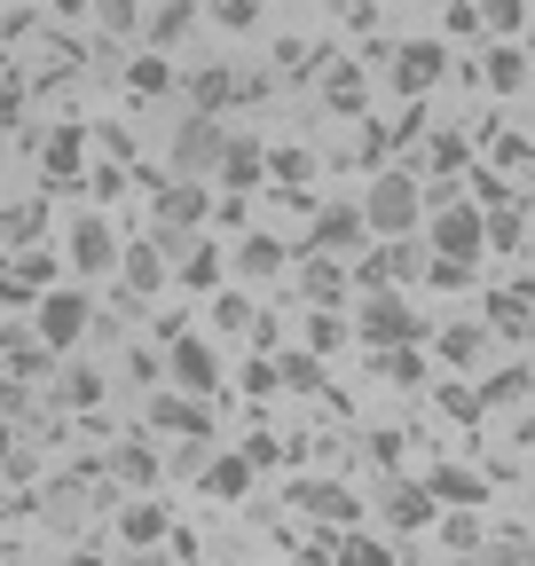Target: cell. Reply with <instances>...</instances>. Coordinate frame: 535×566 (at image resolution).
I'll return each instance as SVG.
<instances>
[{
  "mask_svg": "<svg viewBox=\"0 0 535 566\" xmlns=\"http://www.w3.org/2000/svg\"><path fill=\"white\" fill-rule=\"evenodd\" d=\"M206 17H213L221 32H252V24H260V0H206Z\"/></svg>",
  "mask_w": 535,
  "mask_h": 566,
  "instance_id": "60d3db41",
  "label": "cell"
},
{
  "mask_svg": "<svg viewBox=\"0 0 535 566\" xmlns=\"http://www.w3.org/2000/svg\"><path fill=\"white\" fill-rule=\"evenodd\" d=\"M300 292H307V307H339V300H347V268H339V252H315V260L300 268Z\"/></svg>",
  "mask_w": 535,
  "mask_h": 566,
  "instance_id": "7402d4cb",
  "label": "cell"
},
{
  "mask_svg": "<svg viewBox=\"0 0 535 566\" xmlns=\"http://www.w3.org/2000/svg\"><path fill=\"white\" fill-rule=\"evenodd\" d=\"M489 158H496L504 174H527V166H535V142H527V134H496V150H489Z\"/></svg>",
  "mask_w": 535,
  "mask_h": 566,
  "instance_id": "7bdbcfd3",
  "label": "cell"
},
{
  "mask_svg": "<svg viewBox=\"0 0 535 566\" xmlns=\"http://www.w3.org/2000/svg\"><path fill=\"white\" fill-rule=\"evenodd\" d=\"M9 449H17V441H9V433H0V464H9Z\"/></svg>",
  "mask_w": 535,
  "mask_h": 566,
  "instance_id": "6f0895ef",
  "label": "cell"
},
{
  "mask_svg": "<svg viewBox=\"0 0 535 566\" xmlns=\"http://www.w3.org/2000/svg\"><path fill=\"white\" fill-rule=\"evenodd\" d=\"M307 346H315V354H339V346H347V323L315 307V315H307Z\"/></svg>",
  "mask_w": 535,
  "mask_h": 566,
  "instance_id": "ee69618b",
  "label": "cell"
},
{
  "mask_svg": "<svg viewBox=\"0 0 535 566\" xmlns=\"http://www.w3.org/2000/svg\"><path fill=\"white\" fill-rule=\"evenodd\" d=\"M0 363H9L17 378H48L55 370V346L40 331H24V323H0Z\"/></svg>",
  "mask_w": 535,
  "mask_h": 566,
  "instance_id": "30bf717a",
  "label": "cell"
},
{
  "mask_svg": "<svg viewBox=\"0 0 535 566\" xmlns=\"http://www.w3.org/2000/svg\"><path fill=\"white\" fill-rule=\"evenodd\" d=\"M481 24H489V32H504V40H512V32H520V24H527V9H520V0H481Z\"/></svg>",
  "mask_w": 535,
  "mask_h": 566,
  "instance_id": "f6af8a7d",
  "label": "cell"
},
{
  "mask_svg": "<svg viewBox=\"0 0 535 566\" xmlns=\"http://www.w3.org/2000/svg\"><path fill=\"white\" fill-rule=\"evenodd\" d=\"M213 181H221V189H260V181H268V150H260L252 134H229V142H221Z\"/></svg>",
  "mask_w": 535,
  "mask_h": 566,
  "instance_id": "8fae6325",
  "label": "cell"
},
{
  "mask_svg": "<svg viewBox=\"0 0 535 566\" xmlns=\"http://www.w3.org/2000/svg\"><path fill=\"white\" fill-rule=\"evenodd\" d=\"M103 472H118V480H126V488H134V495H150V488H158V480H166V472H158V449H150V441H118V449H111V464H103Z\"/></svg>",
  "mask_w": 535,
  "mask_h": 566,
  "instance_id": "44dd1931",
  "label": "cell"
},
{
  "mask_svg": "<svg viewBox=\"0 0 535 566\" xmlns=\"http://www.w3.org/2000/svg\"><path fill=\"white\" fill-rule=\"evenodd\" d=\"M433 543H441L449 558H481L489 527L473 520V504H441V512H433Z\"/></svg>",
  "mask_w": 535,
  "mask_h": 566,
  "instance_id": "4fadbf2b",
  "label": "cell"
},
{
  "mask_svg": "<svg viewBox=\"0 0 535 566\" xmlns=\"http://www.w3.org/2000/svg\"><path fill=\"white\" fill-rule=\"evenodd\" d=\"M221 142H229V134H221V118H213V111H197V118H181V126H174V158H166V166H174L181 181H213Z\"/></svg>",
  "mask_w": 535,
  "mask_h": 566,
  "instance_id": "277c9868",
  "label": "cell"
},
{
  "mask_svg": "<svg viewBox=\"0 0 535 566\" xmlns=\"http://www.w3.org/2000/svg\"><path fill=\"white\" fill-rule=\"evenodd\" d=\"M126 378H134V386H158L166 363H158V354H126Z\"/></svg>",
  "mask_w": 535,
  "mask_h": 566,
  "instance_id": "816d5d0a",
  "label": "cell"
},
{
  "mask_svg": "<svg viewBox=\"0 0 535 566\" xmlns=\"http://www.w3.org/2000/svg\"><path fill=\"white\" fill-rule=\"evenodd\" d=\"M355 331H363V346H401V338H426L418 307L401 300V283H386V292H370V300H363Z\"/></svg>",
  "mask_w": 535,
  "mask_h": 566,
  "instance_id": "5b68a950",
  "label": "cell"
},
{
  "mask_svg": "<svg viewBox=\"0 0 535 566\" xmlns=\"http://www.w3.org/2000/svg\"><path fill=\"white\" fill-rule=\"evenodd\" d=\"M166 378H174L181 394H197V401H206V394H221V354L189 331V338H174V346H166Z\"/></svg>",
  "mask_w": 535,
  "mask_h": 566,
  "instance_id": "52a82bcc",
  "label": "cell"
},
{
  "mask_svg": "<svg viewBox=\"0 0 535 566\" xmlns=\"http://www.w3.org/2000/svg\"><path fill=\"white\" fill-rule=\"evenodd\" d=\"M331 558H347V566H394V543H378V535H339V543H331Z\"/></svg>",
  "mask_w": 535,
  "mask_h": 566,
  "instance_id": "e575fe53",
  "label": "cell"
},
{
  "mask_svg": "<svg viewBox=\"0 0 535 566\" xmlns=\"http://www.w3.org/2000/svg\"><path fill=\"white\" fill-rule=\"evenodd\" d=\"M481 212H489V244H496V252H520V237H527V229H520V205L504 197V205H481Z\"/></svg>",
  "mask_w": 535,
  "mask_h": 566,
  "instance_id": "f35d334b",
  "label": "cell"
},
{
  "mask_svg": "<svg viewBox=\"0 0 535 566\" xmlns=\"http://www.w3.org/2000/svg\"><path fill=\"white\" fill-rule=\"evenodd\" d=\"M48 237V205H9V212H0V244H9V252H24V244H40Z\"/></svg>",
  "mask_w": 535,
  "mask_h": 566,
  "instance_id": "83f0119b",
  "label": "cell"
},
{
  "mask_svg": "<svg viewBox=\"0 0 535 566\" xmlns=\"http://www.w3.org/2000/svg\"><path fill=\"white\" fill-rule=\"evenodd\" d=\"M363 244H370L363 205H323V221H315V252H363Z\"/></svg>",
  "mask_w": 535,
  "mask_h": 566,
  "instance_id": "2e32d148",
  "label": "cell"
},
{
  "mask_svg": "<svg viewBox=\"0 0 535 566\" xmlns=\"http://www.w3.org/2000/svg\"><path fill=\"white\" fill-rule=\"evenodd\" d=\"M489 338H512V346H527L535 338V300L520 292V283H512V292H489Z\"/></svg>",
  "mask_w": 535,
  "mask_h": 566,
  "instance_id": "7c38bea8",
  "label": "cell"
},
{
  "mask_svg": "<svg viewBox=\"0 0 535 566\" xmlns=\"http://www.w3.org/2000/svg\"><path fill=\"white\" fill-rule=\"evenodd\" d=\"M276 378H284V386H300V394H307V386H323V354H315V346H307V354H292Z\"/></svg>",
  "mask_w": 535,
  "mask_h": 566,
  "instance_id": "bcb514c9",
  "label": "cell"
},
{
  "mask_svg": "<svg viewBox=\"0 0 535 566\" xmlns=\"http://www.w3.org/2000/svg\"><path fill=\"white\" fill-rule=\"evenodd\" d=\"M315 80H323V103L339 111V118H363V111H370V87H363L355 63H323V55H315Z\"/></svg>",
  "mask_w": 535,
  "mask_h": 566,
  "instance_id": "5bb4252c",
  "label": "cell"
},
{
  "mask_svg": "<svg viewBox=\"0 0 535 566\" xmlns=\"http://www.w3.org/2000/svg\"><path fill=\"white\" fill-rule=\"evenodd\" d=\"M118 275H126V283H118L126 300H158V292H166V244H158V237L118 244Z\"/></svg>",
  "mask_w": 535,
  "mask_h": 566,
  "instance_id": "ba28073f",
  "label": "cell"
},
{
  "mask_svg": "<svg viewBox=\"0 0 535 566\" xmlns=\"http://www.w3.org/2000/svg\"><path fill=\"white\" fill-rule=\"evenodd\" d=\"M433 354L449 370H481V354H489V323H441L433 331Z\"/></svg>",
  "mask_w": 535,
  "mask_h": 566,
  "instance_id": "ffe728a7",
  "label": "cell"
},
{
  "mask_svg": "<svg viewBox=\"0 0 535 566\" xmlns=\"http://www.w3.org/2000/svg\"><path fill=\"white\" fill-rule=\"evenodd\" d=\"M166 87H174V63H166V48H143V55L126 63V95H134V103H158Z\"/></svg>",
  "mask_w": 535,
  "mask_h": 566,
  "instance_id": "d4e9b609",
  "label": "cell"
},
{
  "mask_svg": "<svg viewBox=\"0 0 535 566\" xmlns=\"http://www.w3.org/2000/svg\"><path fill=\"white\" fill-rule=\"evenodd\" d=\"M433 512H441V504L426 495V480H394V488H386V520H394L401 535H426Z\"/></svg>",
  "mask_w": 535,
  "mask_h": 566,
  "instance_id": "ac0fdd59",
  "label": "cell"
},
{
  "mask_svg": "<svg viewBox=\"0 0 535 566\" xmlns=\"http://www.w3.org/2000/svg\"><path fill=\"white\" fill-rule=\"evenodd\" d=\"M0 63H9V40H0Z\"/></svg>",
  "mask_w": 535,
  "mask_h": 566,
  "instance_id": "680465c9",
  "label": "cell"
},
{
  "mask_svg": "<svg viewBox=\"0 0 535 566\" xmlns=\"http://www.w3.org/2000/svg\"><path fill=\"white\" fill-rule=\"evenodd\" d=\"M520 394H535V370L512 363V370H496V378L481 386V409H504V401H520Z\"/></svg>",
  "mask_w": 535,
  "mask_h": 566,
  "instance_id": "8d00e7d4",
  "label": "cell"
},
{
  "mask_svg": "<svg viewBox=\"0 0 535 566\" xmlns=\"http://www.w3.org/2000/svg\"><path fill=\"white\" fill-rule=\"evenodd\" d=\"M63 252H72V275L103 283V275L118 268V229L103 221V212H80V221H72V244H63Z\"/></svg>",
  "mask_w": 535,
  "mask_h": 566,
  "instance_id": "8992f818",
  "label": "cell"
},
{
  "mask_svg": "<svg viewBox=\"0 0 535 566\" xmlns=\"http://www.w3.org/2000/svg\"><path fill=\"white\" fill-rule=\"evenodd\" d=\"M48 9H63V17H87V0H48Z\"/></svg>",
  "mask_w": 535,
  "mask_h": 566,
  "instance_id": "9f6ffc18",
  "label": "cell"
},
{
  "mask_svg": "<svg viewBox=\"0 0 535 566\" xmlns=\"http://www.w3.org/2000/svg\"><path fill=\"white\" fill-rule=\"evenodd\" d=\"M481 80H489L496 95H520V87H527V55L496 40V48H489V63H481Z\"/></svg>",
  "mask_w": 535,
  "mask_h": 566,
  "instance_id": "f546056e",
  "label": "cell"
},
{
  "mask_svg": "<svg viewBox=\"0 0 535 566\" xmlns=\"http://www.w3.org/2000/svg\"><path fill=\"white\" fill-rule=\"evenodd\" d=\"M441 9H449L441 32H457V40H473V32H481V9H473V0H441Z\"/></svg>",
  "mask_w": 535,
  "mask_h": 566,
  "instance_id": "c3c4849f",
  "label": "cell"
},
{
  "mask_svg": "<svg viewBox=\"0 0 535 566\" xmlns=\"http://www.w3.org/2000/svg\"><path fill=\"white\" fill-rule=\"evenodd\" d=\"M481 558H496V566H527V558H535V527H496V543H481Z\"/></svg>",
  "mask_w": 535,
  "mask_h": 566,
  "instance_id": "836d02e7",
  "label": "cell"
},
{
  "mask_svg": "<svg viewBox=\"0 0 535 566\" xmlns=\"http://www.w3.org/2000/svg\"><path fill=\"white\" fill-rule=\"evenodd\" d=\"M426 166H433V174H449V181H457V174H464V166H473V150H464V134H433V142H426Z\"/></svg>",
  "mask_w": 535,
  "mask_h": 566,
  "instance_id": "d590c367",
  "label": "cell"
},
{
  "mask_svg": "<svg viewBox=\"0 0 535 566\" xmlns=\"http://www.w3.org/2000/svg\"><path fill=\"white\" fill-rule=\"evenodd\" d=\"M504 197H512L504 174H481V181H473V205H504Z\"/></svg>",
  "mask_w": 535,
  "mask_h": 566,
  "instance_id": "db71d44e",
  "label": "cell"
},
{
  "mask_svg": "<svg viewBox=\"0 0 535 566\" xmlns=\"http://www.w3.org/2000/svg\"><path fill=\"white\" fill-rule=\"evenodd\" d=\"M17 103H24V80L9 71V80H0V118H17Z\"/></svg>",
  "mask_w": 535,
  "mask_h": 566,
  "instance_id": "11a10c76",
  "label": "cell"
},
{
  "mask_svg": "<svg viewBox=\"0 0 535 566\" xmlns=\"http://www.w3.org/2000/svg\"><path fill=\"white\" fill-rule=\"evenodd\" d=\"M166 527H174V520L143 495V504H126V512H118V551H150V543H166Z\"/></svg>",
  "mask_w": 535,
  "mask_h": 566,
  "instance_id": "cb8c5ba5",
  "label": "cell"
},
{
  "mask_svg": "<svg viewBox=\"0 0 535 566\" xmlns=\"http://www.w3.org/2000/svg\"><path fill=\"white\" fill-rule=\"evenodd\" d=\"M206 212H213V189H206V181H181V174H174V181L158 189V221H166V229H197Z\"/></svg>",
  "mask_w": 535,
  "mask_h": 566,
  "instance_id": "9a60e30c",
  "label": "cell"
},
{
  "mask_svg": "<svg viewBox=\"0 0 535 566\" xmlns=\"http://www.w3.org/2000/svg\"><path fill=\"white\" fill-rule=\"evenodd\" d=\"M441 409H449L457 424H473V417H481V394H464V386H441Z\"/></svg>",
  "mask_w": 535,
  "mask_h": 566,
  "instance_id": "681fc988",
  "label": "cell"
},
{
  "mask_svg": "<svg viewBox=\"0 0 535 566\" xmlns=\"http://www.w3.org/2000/svg\"><path fill=\"white\" fill-rule=\"evenodd\" d=\"M221 275H229V260H221L213 244H197V252L181 260V292H197V300H213V292H221Z\"/></svg>",
  "mask_w": 535,
  "mask_h": 566,
  "instance_id": "f1b7e54d",
  "label": "cell"
},
{
  "mask_svg": "<svg viewBox=\"0 0 535 566\" xmlns=\"http://www.w3.org/2000/svg\"><path fill=\"white\" fill-rule=\"evenodd\" d=\"M426 495H433V504H481L489 480H481L473 464H433V472H426Z\"/></svg>",
  "mask_w": 535,
  "mask_h": 566,
  "instance_id": "603a6c76",
  "label": "cell"
},
{
  "mask_svg": "<svg viewBox=\"0 0 535 566\" xmlns=\"http://www.w3.org/2000/svg\"><path fill=\"white\" fill-rule=\"evenodd\" d=\"M363 221H370V237H410V229L426 221L418 174H410V166H386V174L370 181V197H363Z\"/></svg>",
  "mask_w": 535,
  "mask_h": 566,
  "instance_id": "6da1fadb",
  "label": "cell"
},
{
  "mask_svg": "<svg viewBox=\"0 0 535 566\" xmlns=\"http://www.w3.org/2000/svg\"><path fill=\"white\" fill-rule=\"evenodd\" d=\"M237 275H244V283L284 275V244H276V237H244V244H237Z\"/></svg>",
  "mask_w": 535,
  "mask_h": 566,
  "instance_id": "4dcf8cb0",
  "label": "cell"
},
{
  "mask_svg": "<svg viewBox=\"0 0 535 566\" xmlns=\"http://www.w3.org/2000/svg\"><path fill=\"white\" fill-rule=\"evenodd\" d=\"M87 323H95V307H87V283H48V292L32 300V331H40L55 354H72V346L87 338Z\"/></svg>",
  "mask_w": 535,
  "mask_h": 566,
  "instance_id": "7a4b0ae2",
  "label": "cell"
},
{
  "mask_svg": "<svg viewBox=\"0 0 535 566\" xmlns=\"http://www.w3.org/2000/svg\"><path fill=\"white\" fill-rule=\"evenodd\" d=\"M244 386H252V394H276L284 378H276V363H268V354H252V363H244Z\"/></svg>",
  "mask_w": 535,
  "mask_h": 566,
  "instance_id": "f907efd6",
  "label": "cell"
},
{
  "mask_svg": "<svg viewBox=\"0 0 535 566\" xmlns=\"http://www.w3.org/2000/svg\"><path fill=\"white\" fill-rule=\"evenodd\" d=\"M0 417H24V378L0 370Z\"/></svg>",
  "mask_w": 535,
  "mask_h": 566,
  "instance_id": "f5cc1de1",
  "label": "cell"
},
{
  "mask_svg": "<svg viewBox=\"0 0 535 566\" xmlns=\"http://www.w3.org/2000/svg\"><path fill=\"white\" fill-rule=\"evenodd\" d=\"M197 488H206L213 504H244L252 495V457H206L197 464Z\"/></svg>",
  "mask_w": 535,
  "mask_h": 566,
  "instance_id": "e0dca14e",
  "label": "cell"
},
{
  "mask_svg": "<svg viewBox=\"0 0 535 566\" xmlns=\"http://www.w3.org/2000/svg\"><path fill=\"white\" fill-rule=\"evenodd\" d=\"M315 174V158L300 150V142H284V150H268V181H284V189H300Z\"/></svg>",
  "mask_w": 535,
  "mask_h": 566,
  "instance_id": "74e56055",
  "label": "cell"
},
{
  "mask_svg": "<svg viewBox=\"0 0 535 566\" xmlns=\"http://www.w3.org/2000/svg\"><path fill=\"white\" fill-rule=\"evenodd\" d=\"M189 103H197V111H229V103H244V80H237L229 63H206V71L189 80Z\"/></svg>",
  "mask_w": 535,
  "mask_h": 566,
  "instance_id": "484cf974",
  "label": "cell"
},
{
  "mask_svg": "<svg viewBox=\"0 0 535 566\" xmlns=\"http://www.w3.org/2000/svg\"><path fill=\"white\" fill-rule=\"evenodd\" d=\"M63 401H72V409H95V401H103V378H95V370H63Z\"/></svg>",
  "mask_w": 535,
  "mask_h": 566,
  "instance_id": "7dc6e473",
  "label": "cell"
},
{
  "mask_svg": "<svg viewBox=\"0 0 535 566\" xmlns=\"http://www.w3.org/2000/svg\"><path fill=\"white\" fill-rule=\"evenodd\" d=\"M150 424H158V433H206V409H197V394H158L150 401Z\"/></svg>",
  "mask_w": 535,
  "mask_h": 566,
  "instance_id": "4316f807",
  "label": "cell"
},
{
  "mask_svg": "<svg viewBox=\"0 0 535 566\" xmlns=\"http://www.w3.org/2000/svg\"><path fill=\"white\" fill-rule=\"evenodd\" d=\"M87 9H95L103 32H118V40H134V24H143V0H87Z\"/></svg>",
  "mask_w": 535,
  "mask_h": 566,
  "instance_id": "ab89813d",
  "label": "cell"
},
{
  "mask_svg": "<svg viewBox=\"0 0 535 566\" xmlns=\"http://www.w3.org/2000/svg\"><path fill=\"white\" fill-rule=\"evenodd\" d=\"M418 229H426V244L449 252V260H481V252H489V212L464 205L457 189L441 197V212H433V221H418Z\"/></svg>",
  "mask_w": 535,
  "mask_h": 566,
  "instance_id": "3957f363",
  "label": "cell"
},
{
  "mask_svg": "<svg viewBox=\"0 0 535 566\" xmlns=\"http://www.w3.org/2000/svg\"><path fill=\"white\" fill-rule=\"evenodd\" d=\"M189 24H197V0H166V9L150 17V32H143V40H150V48H174Z\"/></svg>",
  "mask_w": 535,
  "mask_h": 566,
  "instance_id": "d6a6232c",
  "label": "cell"
},
{
  "mask_svg": "<svg viewBox=\"0 0 535 566\" xmlns=\"http://www.w3.org/2000/svg\"><path fill=\"white\" fill-rule=\"evenodd\" d=\"M378 370H386L394 386H418V378H426V354H418V338H401V346H378Z\"/></svg>",
  "mask_w": 535,
  "mask_h": 566,
  "instance_id": "1f68e13d",
  "label": "cell"
},
{
  "mask_svg": "<svg viewBox=\"0 0 535 566\" xmlns=\"http://www.w3.org/2000/svg\"><path fill=\"white\" fill-rule=\"evenodd\" d=\"M213 323H221V331H252V323H260V307H252L244 292H221V300H213Z\"/></svg>",
  "mask_w": 535,
  "mask_h": 566,
  "instance_id": "b9f144b4",
  "label": "cell"
},
{
  "mask_svg": "<svg viewBox=\"0 0 535 566\" xmlns=\"http://www.w3.org/2000/svg\"><path fill=\"white\" fill-rule=\"evenodd\" d=\"M441 71H449V48H441V40H410V48L394 55V95H410V103L433 95Z\"/></svg>",
  "mask_w": 535,
  "mask_h": 566,
  "instance_id": "9c48e42d",
  "label": "cell"
},
{
  "mask_svg": "<svg viewBox=\"0 0 535 566\" xmlns=\"http://www.w3.org/2000/svg\"><path fill=\"white\" fill-rule=\"evenodd\" d=\"M40 174L48 181H80L87 174V126H55L48 150H40Z\"/></svg>",
  "mask_w": 535,
  "mask_h": 566,
  "instance_id": "d6986e66",
  "label": "cell"
}]
</instances>
